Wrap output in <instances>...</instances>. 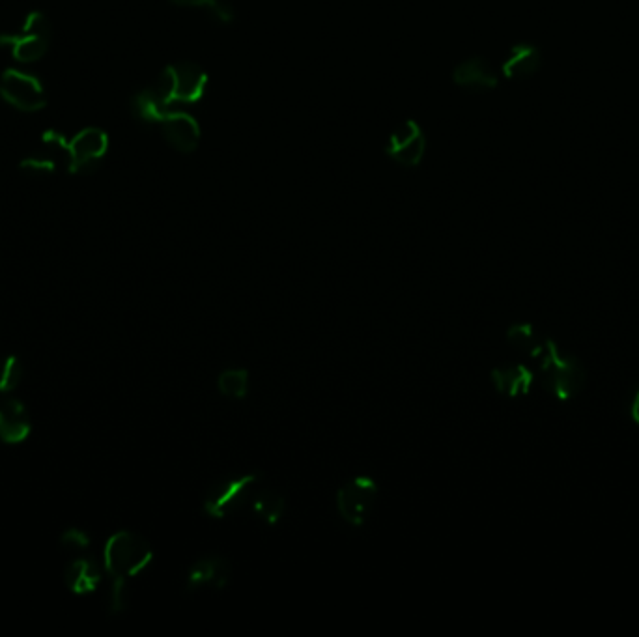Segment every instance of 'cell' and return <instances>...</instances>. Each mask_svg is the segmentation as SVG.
Listing matches in <instances>:
<instances>
[{"instance_id": "1", "label": "cell", "mask_w": 639, "mask_h": 637, "mask_svg": "<svg viewBox=\"0 0 639 637\" xmlns=\"http://www.w3.org/2000/svg\"><path fill=\"white\" fill-rule=\"evenodd\" d=\"M154 561V550L146 538L133 531H118L107 538L103 568L111 578L109 611L122 615L129 606V581L137 578Z\"/></svg>"}, {"instance_id": "2", "label": "cell", "mask_w": 639, "mask_h": 637, "mask_svg": "<svg viewBox=\"0 0 639 637\" xmlns=\"http://www.w3.org/2000/svg\"><path fill=\"white\" fill-rule=\"evenodd\" d=\"M539 359L540 383L552 397L567 402L582 393L587 383V372L576 355L561 352L554 340H548Z\"/></svg>"}, {"instance_id": "3", "label": "cell", "mask_w": 639, "mask_h": 637, "mask_svg": "<svg viewBox=\"0 0 639 637\" xmlns=\"http://www.w3.org/2000/svg\"><path fill=\"white\" fill-rule=\"evenodd\" d=\"M208 88V73L193 62H178L167 66L148 90L159 103L169 109L178 105H197Z\"/></svg>"}, {"instance_id": "4", "label": "cell", "mask_w": 639, "mask_h": 637, "mask_svg": "<svg viewBox=\"0 0 639 637\" xmlns=\"http://www.w3.org/2000/svg\"><path fill=\"white\" fill-rule=\"evenodd\" d=\"M260 482L262 475L256 471L215 482L204 497V512L215 520H223L240 512L251 505Z\"/></svg>"}, {"instance_id": "5", "label": "cell", "mask_w": 639, "mask_h": 637, "mask_svg": "<svg viewBox=\"0 0 639 637\" xmlns=\"http://www.w3.org/2000/svg\"><path fill=\"white\" fill-rule=\"evenodd\" d=\"M53 27L43 12L27 15L23 25L14 34H2L0 47L8 49L10 55L21 64H34L42 60L51 47Z\"/></svg>"}, {"instance_id": "6", "label": "cell", "mask_w": 639, "mask_h": 637, "mask_svg": "<svg viewBox=\"0 0 639 637\" xmlns=\"http://www.w3.org/2000/svg\"><path fill=\"white\" fill-rule=\"evenodd\" d=\"M0 98L21 113H38L47 105L42 81L32 73L14 68L0 77Z\"/></svg>"}, {"instance_id": "7", "label": "cell", "mask_w": 639, "mask_h": 637, "mask_svg": "<svg viewBox=\"0 0 639 637\" xmlns=\"http://www.w3.org/2000/svg\"><path fill=\"white\" fill-rule=\"evenodd\" d=\"M378 499V484L370 477H354L352 481L344 482L335 505L344 524L361 527L369 520L370 512L374 510Z\"/></svg>"}, {"instance_id": "8", "label": "cell", "mask_w": 639, "mask_h": 637, "mask_svg": "<svg viewBox=\"0 0 639 637\" xmlns=\"http://www.w3.org/2000/svg\"><path fill=\"white\" fill-rule=\"evenodd\" d=\"M73 174H94L109 150V137L100 128L81 129L70 141Z\"/></svg>"}, {"instance_id": "9", "label": "cell", "mask_w": 639, "mask_h": 637, "mask_svg": "<svg viewBox=\"0 0 639 637\" xmlns=\"http://www.w3.org/2000/svg\"><path fill=\"white\" fill-rule=\"evenodd\" d=\"M385 152H387V156L391 157L398 165H402V167H417L423 161V157H425V131L415 120L404 122L389 137Z\"/></svg>"}, {"instance_id": "10", "label": "cell", "mask_w": 639, "mask_h": 637, "mask_svg": "<svg viewBox=\"0 0 639 637\" xmlns=\"http://www.w3.org/2000/svg\"><path fill=\"white\" fill-rule=\"evenodd\" d=\"M232 565L223 555H206L193 563L185 576V591L197 593L202 589L221 591L230 583Z\"/></svg>"}, {"instance_id": "11", "label": "cell", "mask_w": 639, "mask_h": 637, "mask_svg": "<svg viewBox=\"0 0 639 637\" xmlns=\"http://www.w3.org/2000/svg\"><path fill=\"white\" fill-rule=\"evenodd\" d=\"M163 133V139L171 144L174 150L182 154H193L200 144L199 122L195 116L184 113L180 109H172L157 124Z\"/></svg>"}, {"instance_id": "12", "label": "cell", "mask_w": 639, "mask_h": 637, "mask_svg": "<svg viewBox=\"0 0 639 637\" xmlns=\"http://www.w3.org/2000/svg\"><path fill=\"white\" fill-rule=\"evenodd\" d=\"M32 432L27 406L14 397L0 398V441L6 445H19L27 441Z\"/></svg>"}, {"instance_id": "13", "label": "cell", "mask_w": 639, "mask_h": 637, "mask_svg": "<svg viewBox=\"0 0 639 637\" xmlns=\"http://www.w3.org/2000/svg\"><path fill=\"white\" fill-rule=\"evenodd\" d=\"M101 578H103V568L90 555L75 557L64 570V583L73 595L83 596L94 593L100 587Z\"/></svg>"}, {"instance_id": "14", "label": "cell", "mask_w": 639, "mask_h": 637, "mask_svg": "<svg viewBox=\"0 0 639 637\" xmlns=\"http://www.w3.org/2000/svg\"><path fill=\"white\" fill-rule=\"evenodd\" d=\"M453 81L460 88L469 92H484L492 90L499 83L496 70L488 64V60L481 57L468 58L460 62L453 71Z\"/></svg>"}, {"instance_id": "15", "label": "cell", "mask_w": 639, "mask_h": 637, "mask_svg": "<svg viewBox=\"0 0 639 637\" xmlns=\"http://www.w3.org/2000/svg\"><path fill=\"white\" fill-rule=\"evenodd\" d=\"M542 68V51L533 43L512 45L501 71L507 79H529Z\"/></svg>"}, {"instance_id": "16", "label": "cell", "mask_w": 639, "mask_h": 637, "mask_svg": "<svg viewBox=\"0 0 639 637\" xmlns=\"http://www.w3.org/2000/svg\"><path fill=\"white\" fill-rule=\"evenodd\" d=\"M497 393L503 397H524L535 382V374L524 365H503L496 367L490 374Z\"/></svg>"}, {"instance_id": "17", "label": "cell", "mask_w": 639, "mask_h": 637, "mask_svg": "<svg viewBox=\"0 0 639 637\" xmlns=\"http://www.w3.org/2000/svg\"><path fill=\"white\" fill-rule=\"evenodd\" d=\"M548 340L540 335L539 329L531 324H514L507 329V342L520 354L539 359L546 350Z\"/></svg>"}, {"instance_id": "18", "label": "cell", "mask_w": 639, "mask_h": 637, "mask_svg": "<svg viewBox=\"0 0 639 637\" xmlns=\"http://www.w3.org/2000/svg\"><path fill=\"white\" fill-rule=\"evenodd\" d=\"M251 509L256 516L266 522L268 525L279 524V520L283 518L286 503L284 497L268 488H260L256 490L255 497L251 501Z\"/></svg>"}, {"instance_id": "19", "label": "cell", "mask_w": 639, "mask_h": 637, "mask_svg": "<svg viewBox=\"0 0 639 637\" xmlns=\"http://www.w3.org/2000/svg\"><path fill=\"white\" fill-rule=\"evenodd\" d=\"M249 387L251 378L245 369H227L217 376V389L223 397L243 400L249 395Z\"/></svg>"}, {"instance_id": "20", "label": "cell", "mask_w": 639, "mask_h": 637, "mask_svg": "<svg viewBox=\"0 0 639 637\" xmlns=\"http://www.w3.org/2000/svg\"><path fill=\"white\" fill-rule=\"evenodd\" d=\"M169 2L180 8H204L221 25H230L236 17V12L228 0H169Z\"/></svg>"}, {"instance_id": "21", "label": "cell", "mask_w": 639, "mask_h": 637, "mask_svg": "<svg viewBox=\"0 0 639 637\" xmlns=\"http://www.w3.org/2000/svg\"><path fill=\"white\" fill-rule=\"evenodd\" d=\"M25 378V367L17 355L0 357V393H14Z\"/></svg>"}, {"instance_id": "22", "label": "cell", "mask_w": 639, "mask_h": 637, "mask_svg": "<svg viewBox=\"0 0 639 637\" xmlns=\"http://www.w3.org/2000/svg\"><path fill=\"white\" fill-rule=\"evenodd\" d=\"M60 546L66 552L83 553L90 548V537L83 529L70 527L60 535Z\"/></svg>"}, {"instance_id": "23", "label": "cell", "mask_w": 639, "mask_h": 637, "mask_svg": "<svg viewBox=\"0 0 639 637\" xmlns=\"http://www.w3.org/2000/svg\"><path fill=\"white\" fill-rule=\"evenodd\" d=\"M630 417L639 426V389L638 393L632 398V404H630Z\"/></svg>"}]
</instances>
